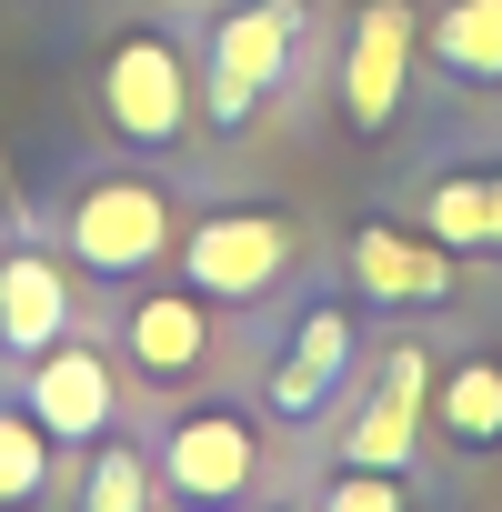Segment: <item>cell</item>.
Returning a JSON list of instances; mask_svg holds the SVG:
<instances>
[{
    "instance_id": "cell-1",
    "label": "cell",
    "mask_w": 502,
    "mask_h": 512,
    "mask_svg": "<svg viewBox=\"0 0 502 512\" xmlns=\"http://www.w3.org/2000/svg\"><path fill=\"white\" fill-rule=\"evenodd\" d=\"M171 251V191L151 171H91L71 191V262L91 282H141Z\"/></svg>"
},
{
    "instance_id": "cell-2",
    "label": "cell",
    "mask_w": 502,
    "mask_h": 512,
    "mask_svg": "<svg viewBox=\"0 0 502 512\" xmlns=\"http://www.w3.org/2000/svg\"><path fill=\"white\" fill-rule=\"evenodd\" d=\"M292 41H302V0H241V11H221L211 31V81H201V111L221 131H241L251 111H262L292 71Z\"/></svg>"
},
{
    "instance_id": "cell-3",
    "label": "cell",
    "mask_w": 502,
    "mask_h": 512,
    "mask_svg": "<svg viewBox=\"0 0 502 512\" xmlns=\"http://www.w3.org/2000/svg\"><path fill=\"white\" fill-rule=\"evenodd\" d=\"M101 101H111V131L131 141V151H171L181 131H191V61H181V41H161V31H121L111 41V61H101Z\"/></svg>"
},
{
    "instance_id": "cell-4",
    "label": "cell",
    "mask_w": 502,
    "mask_h": 512,
    "mask_svg": "<svg viewBox=\"0 0 502 512\" xmlns=\"http://www.w3.org/2000/svg\"><path fill=\"white\" fill-rule=\"evenodd\" d=\"M292 272V231L272 211H201L181 231V282L201 302H272Z\"/></svg>"
},
{
    "instance_id": "cell-5",
    "label": "cell",
    "mask_w": 502,
    "mask_h": 512,
    "mask_svg": "<svg viewBox=\"0 0 502 512\" xmlns=\"http://www.w3.org/2000/svg\"><path fill=\"white\" fill-rule=\"evenodd\" d=\"M161 472H171V492L191 512H221V502L251 492V472H262V432H251V412H231V402H201V412H181L161 432Z\"/></svg>"
},
{
    "instance_id": "cell-6",
    "label": "cell",
    "mask_w": 502,
    "mask_h": 512,
    "mask_svg": "<svg viewBox=\"0 0 502 512\" xmlns=\"http://www.w3.org/2000/svg\"><path fill=\"white\" fill-rule=\"evenodd\" d=\"M412 21H422L412 0H362V11H352V51H342V111H352V131H392V111L412 91V51H422Z\"/></svg>"
},
{
    "instance_id": "cell-7",
    "label": "cell",
    "mask_w": 502,
    "mask_h": 512,
    "mask_svg": "<svg viewBox=\"0 0 502 512\" xmlns=\"http://www.w3.org/2000/svg\"><path fill=\"white\" fill-rule=\"evenodd\" d=\"M21 402L41 412V432H51V442H81V452H91V442L111 432V412H121V382H111V362H101L91 342H71V332H61L51 352H31Z\"/></svg>"
},
{
    "instance_id": "cell-8",
    "label": "cell",
    "mask_w": 502,
    "mask_h": 512,
    "mask_svg": "<svg viewBox=\"0 0 502 512\" xmlns=\"http://www.w3.org/2000/svg\"><path fill=\"white\" fill-rule=\"evenodd\" d=\"M352 282H362V302H392V312H432V302H452V241H432V231H402V221H362L352 231Z\"/></svg>"
},
{
    "instance_id": "cell-9",
    "label": "cell",
    "mask_w": 502,
    "mask_h": 512,
    "mask_svg": "<svg viewBox=\"0 0 502 512\" xmlns=\"http://www.w3.org/2000/svg\"><path fill=\"white\" fill-rule=\"evenodd\" d=\"M422 422H432V352H422V342H402V352H392V372H382V392H372V412L342 432V462L412 472V442H422Z\"/></svg>"
},
{
    "instance_id": "cell-10",
    "label": "cell",
    "mask_w": 502,
    "mask_h": 512,
    "mask_svg": "<svg viewBox=\"0 0 502 512\" xmlns=\"http://www.w3.org/2000/svg\"><path fill=\"white\" fill-rule=\"evenodd\" d=\"M121 352H131V372H151V382H191V372L211 362L201 292H191V282H181V292H141V302L121 312Z\"/></svg>"
},
{
    "instance_id": "cell-11",
    "label": "cell",
    "mask_w": 502,
    "mask_h": 512,
    "mask_svg": "<svg viewBox=\"0 0 502 512\" xmlns=\"http://www.w3.org/2000/svg\"><path fill=\"white\" fill-rule=\"evenodd\" d=\"M342 372H352V312H342V302H312V312L292 322V342H282V362H272V412H282V422H302V412H322Z\"/></svg>"
},
{
    "instance_id": "cell-12",
    "label": "cell",
    "mask_w": 502,
    "mask_h": 512,
    "mask_svg": "<svg viewBox=\"0 0 502 512\" xmlns=\"http://www.w3.org/2000/svg\"><path fill=\"white\" fill-rule=\"evenodd\" d=\"M71 332V262H51V251H11L0 262V352L31 362Z\"/></svg>"
},
{
    "instance_id": "cell-13",
    "label": "cell",
    "mask_w": 502,
    "mask_h": 512,
    "mask_svg": "<svg viewBox=\"0 0 502 512\" xmlns=\"http://www.w3.org/2000/svg\"><path fill=\"white\" fill-rule=\"evenodd\" d=\"M432 71H452L462 91H492L502 81V0H442L432 31H422Z\"/></svg>"
},
{
    "instance_id": "cell-14",
    "label": "cell",
    "mask_w": 502,
    "mask_h": 512,
    "mask_svg": "<svg viewBox=\"0 0 502 512\" xmlns=\"http://www.w3.org/2000/svg\"><path fill=\"white\" fill-rule=\"evenodd\" d=\"M432 422H442L462 452H502V362L472 352V362L432 372Z\"/></svg>"
},
{
    "instance_id": "cell-15",
    "label": "cell",
    "mask_w": 502,
    "mask_h": 512,
    "mask_svg": "<svg viewBox=\"0 0 502 512\" xmlns=\"http://www.w3.org/2000/svg\"><path fill=\"white\" fill-rule=\"evenodd\" d=\"M422 231L452 241V251H482V241L502 251V161H492V171H452V181H432Z\"/></svg>"
},
{
    "instance_id": "cell-16",
    "label": "cell",
    "mask_w": 502,
    "mask_h": 512,
    "mask_svg": "<svg viewBox=\"0 0 502 512\" xmlns=\"http://www.w3.org/2000/svg\"><path fill=\"white\" fill-rule=\"evenodd\" d=\"M51 492V432L31 402H0V512H31Z\"/></svg>"
},
{
    "instance_id": "cell-17",
    "label": "cell",
    "mask_w": 502,
    "mask_h": 512,
    "mask_svg": "<svg viewBox=\"0 0 502 512\" xmlns=\"http://www.w3.org/2000/svg\"><path fill=\"white\" fill-rule=\"evenodd\" d=\"M151 452L141 442H121V432H101L91 442V462H81V512H151Z\"/></svg>"
},
{
    "instance_id": "cell-18",
    "label": "cell",
    "mask_w": 502,
    "mask_h": 512,
    "mask_svg": "<svg viewBox=\"0 0 502 512\" xmlns=\"http://www.w3.org/2000/svg\"><path fill=\"white\" fill-rule=\"evenodd\" d=\"M312 512H412V492H402V472H372V462H342L332 482H322V502Z\"/></svg>"
},
{
    "instance_id": "cell-19",
    "label": "cell",
    "mask_w": 502,
    "mask_h": 512,
    "mask_svg": "<svg viewBox=\"0 0 502 512\" xmlns=\"http://www.w3.org/2000/svg\"><path fill=\"white\" fill-rule=\"evenodd\" d=\"M151 512H161V502H151ZM171 512H191V502H171Z\"/></svg>"
}]
</instances>
